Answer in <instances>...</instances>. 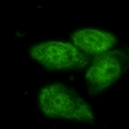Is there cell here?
<instances>
[{
  "label": "cell",
  "mask_w": 129,
  "mask_h": 129,
  "mask_svg": "<svg viewBox=\"0 0 129 129\" xmlns=\"http://www.w3.org/2000/svg\"><path fill=\"white\" fill-rule=\"evenodd\" d=\"M39 103L41 111L49 117L93 123V112L89 105L75 90L61 83L43 88L39 93Z\"/></svg>",
  "instance_id": "obj_1"
},
{
  "label": "cell",
  "mask_w": 129,
  "mask_h": 129,
  "mask_svg": "<svg viewBox=\"0 0 129 129\" xmlns=\"http://www.w3.org/2000/svg\"><path fill=\"white\" fill-rule=\"evenodd\" d=\"M30 53L48 70H80L89 62L88 54L76 45L63 41L41 43L32 47Z\"/></svg>",
  "instance_id": "obj_3"
},
{
  "label": "cell",
  "mask_w": 129,
  "mask_h": 129,
  "mask_svg": "<svg viewBox=\"0 0 129 129\" xmlns=\"http://www.w3.org/2000/svg\"><path fill=\"white\" fill-rule=\"evenodd\" d=\"M71 40L85 54L97 56L100 53L110 50L116 44V38L114 34L101 30L84 28L71 34Z\"/></svg>",
  "instance_id": "obj_4"
},
{
  "label": "cell",
  "mask_w": 129,
  "mask_h": 129,
  "mask_svg": "<svg viewBox=\"0 0 129 129\" xmlns=\"http://www.w3.org/2000/svg\"><path fill=\"white\" fill-rule=\"evenodd\" d=\"M129 54L126 49L106 50L94 56L90 67L85 74L90 94H98L114 84L128 70Z\"/></svg>",
  "instance_id": "obj_2"
}]
</instances>
